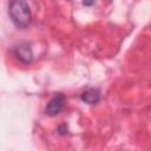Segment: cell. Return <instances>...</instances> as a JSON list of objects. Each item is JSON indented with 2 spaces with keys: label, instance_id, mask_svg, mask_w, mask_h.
<instances>
[{
  "label": "cell",
  "instance_id": "obj_1",
  "mask_svg": "<svg viewBox=\"0 0 151 151\" xmlns=\"http://www.w3.org/2000/svg\"><path fill=\"white\" fill-rule=\"evenodd\" d=\"M8 15L12 24L19 29H25L32 20V12L26 0H11L8 4Z\"/></svg>",
  "mask_w": 151,
  "mask_h": 151
},
{
  "label": "cell",
  "instance_id": "obj_2",
  "mask_svg": "<svg viewBox=\"0 0 151 151\" xmlns=\"http://www.w3.org/2000/svg\"><path fill=\"white\" fill-rule=\"evenodd\" d=\"M13 54L21 64L28 65L33 61V51L28 42L21 41L13 47Z\"/></svg>",
  "mask_w": 151,
  "mask_h": 151
},
{
  "label": "cell",
  "instance_id": "obj_3",
  "mask_svg": "<svg viewBox=\"0 0 151 151\" xmlns=\"http://www.w3.org/2000/svg\"><path fill=\"white\" fill-rule=\"evenodd\" d=\"M65 104H66V97L63 93H57L47 103L45 107V113L48 117H55L64 110Z\"/></svg>",
  "mask_w": 151,
  "mask_h": 151
},
{
  "label": "cell",
  "instance_id": "obj_4",
  "mask_svg": "<svg viewBox=\"0 0 151 151\" xmlns=\"http://www.w3.org/2000/svg\"><path fill=\"white\" fill-rule=\"evenodd\" d=\"M100 98H101V93L98 88H94V87H90V88H86L85 91L81 92L80 94V99L83 103L85 104H88V105H94V104H98L100 101Z\"/></svg>",
  "mask_w": 151,
  "mask_h": 151
},
{
  "label": "cell",
  "instance_id": "obj_5",
  "mask_svg": "<svg viewBox=\"0 0 151 151\" xmlns=\"http://www.w3.org/2000/svg\"><path fill=\"white\" fill-rule=\"evenodd\" d=\"M96 0H83V5L84 6H87V7H91L92 5H94Z\"/></svg>",
  "mask_w": 151,
  "mask_h": 151
}]
</instances>
